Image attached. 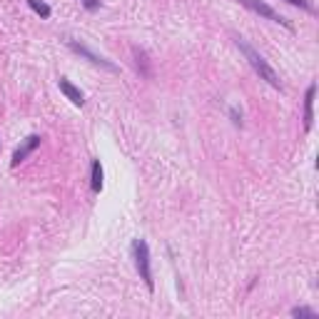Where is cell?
<instances>
[{"label":"cell","instance_id":"obj_1","mask_svg":"<svg viewBox=\"0 0 319 319\" xmlns=\"http://www.w3.org/2000/svg\"><path fill=\"white\" fill-rule=\"evenodd\" d=\"M237 48L244 53V58H247V62L252 65V70L260 75V80H264V83H269L272 87H277V90H282V80H279V75L274 73V67L267 62V60L262 58L260 53L252 48V45H247L244 40H237Z\"/></svg>","mask_w":319,"mask_h":319},{"label":"cell","instance_id":"obj_2","mask_svg":"<svg viewBox=\"0 0 319 319\" xmlns=\"http://www.w3.org/2000/svg\"><path fill=\"white\" fill-rule=\"evenodd\" d=\"M132 255H135V267H137L143 282L147 285V290H152L155 282H152V267H150V247H147L145 239H135L132 242Z\"/></svg>","mask_w":319,"mask_h":319},{"label":"cell","instance_id":"obj_3","mask_svg":"<svg viewBox=\"0 0 319 319\" xmlns=\"http://www.w3.org/2000/svg\"><path fill=\"white\" fill-rule=\"evenodd\" d=\"M247 10H252V13H257L260 18H267V20H272V23H279V25H285V28L292 30V23L287 18H282L274 8H269L267 3H262V0H239Z\"/></svg>","mask_w":319,"mask_h":319},{"label":"cell","instance_id":"obj_4","mask_svg":"<svg viewBox=\"0 0 319 319\" xmlns=\"http://www.w3.org/2000/svg\"><path fill=\"white\" fill-rule=\"evenodd\" d=\"M67 45H70V50H75L78 55H83V58H87L90 62H92V65H97V67H105V70H110V73H115V70H117V67L113 65V62H110V60H105L102 55L92 53V50H90L87 45H80V43H75V40H70Z\"/></svg>","mask_w":319,"mask_h":319},{"label":"cell","instance_id":"obj_5","mask_svg":"<svg viewBox=\"0 0 319 319\" xmlns=\"http://www.w3.org/2000/svg\"><path fill=\"white\" fill-rule=\"evenodd\" d=\"M38 147H40V135H30V137H25V143L13 152V160H10V162H13V167H18V165L28 157L30 152H35Z\"/></svg>","mask_w":319,"mask_h":319},{"label":"cell","instance_id":"obj_6","mask_svg":"<svg viewBox=\"0 0 319 319\" xmlns=\"http://www.w3.org/2000/svg\"><path fill=\"white\" fill-rule=\"evenodd\" d=\"M314 95H317V85L307 87V95H304V130L309 132L312 125H314Z\"/></svg>","mask_w":319,"mask_h":319},{"label":"cell","instance_id":"obj_7","mask_svg":"<svg viewBox=\"0 0 319 319\" xmlns=\"http://www.w3.org/2000/svg\"><path fill=\"white\" fill-rule=\"evenodd\" d=\"M58 85H60V90H62V95L73 102V105H78V108H83V102H85V97H83V92L78 90V87L73 85L67 78H60L58 80Z\"/></svg>","mask_w":319,"mask_h":319},{"label":"cell","instance_id":"obj_8","mask_svg":"<svg viewBox=\"0 0 319 319\" xmlns=\"http://www.w3.org/2000/svg\"><path fill=\"white\" fill-rule=\"evenodd\" d=\"M132 53H135V58H137V67H140V73H143L145 78H152V67H150V60H147L145 50H140V48H132Z\"/></svg>","mask_w":319,"mask_h":319},{"label":"cell","instance_id":"obj_9","mask_svg":"<svg viewBox=\"0 0 319 319\" xmlns=\"http://www.w3.org/2000/svg\"><path fill=\"white\" fill-rule=\"evenodd\" d=\"M92 190L95 192L102 190V165H100V160H92Z\"/></svg>","mask_w":319,"mask_h":319},{"label":"cell","instance_id":"obj_10","mask_svg":"<svg viewBox=\"0 0 319 319\" xmlns=\"http://www.w3.org/2000/svg\"><path fill=\"white\" fill-rule=\"evenodd\" d=\"M28 5L35 10V13H38V15H40V18H50V13H53V10H50V5H48V3H43V0H28Z\"/></svg>","mask_w":319,"mask_h":319},{"label":"cell","instance_id":"obj_11","mask_svg":"<svg viewBox=\"0 0 319 319\" xmlns=\"http://www.w3.org/2000/svg\"><path fill=\"white\" fill-rule=\"evenodd\" d=\"M292 317H299V319H319V314L314 309H309V307H294L292 309Z\"/></svg>","mask_w":319,"mask_h":319},{"label":"cell","instance_id":"obj_12","mask_svg":"<svg viewBox=\"0 0 319 319\" xmlns=\"http://www.w3.org/2000/svg\"><path fill=\"white\" fill-rule=\"evenodd\" d=\"M285 3H290V5H294V8H302V10H314V5L309 3V0H285Z\"/></svg>","mask_w":319,"mask_h":319},{"label":"cell","instance_id":"obj_13","mask_svg":"<svg viewBox=\"0 0 319 319\" xmlns=\"http://www.w3.org/2000/svg\"><path fill=\"white\" fill-rule=\"evenodd\" d=\"M83 5H85L87 10H97V8H100V0H83Z\"/></svg>","mask_w":319,"mask_h":319},{"label":"cell","instance_id":"obj_14","mask_svg":"<svg viewBox=\"0 0 319 319\" xmlns=\"http://www.w3.org/2000/svg\"><path fill=\"white\" fill-rule=\"evenodd\" d=\"M230 117H232L234 125H242V115H237V110H230Z\"/></svg>","mask_w":319,"mask_h":319}]
</instances>
